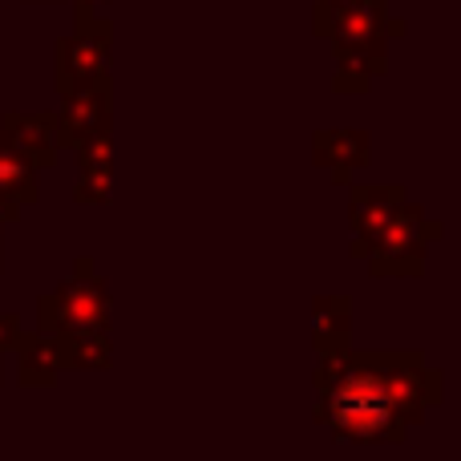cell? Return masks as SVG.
Here are the masks:
<instances>
[{
	"label": "cell",
	"instance_id": "1",
	"mask_svg": "<svg viewBox=\"0 0 461 461\" xmlns=\"http://www.w3.org/2000/svg\"><path fill=\"white\" fill-rule=\"evenodd\" d=\"M312 421L344 446H401L446 401V373L425 352L336 348L312 368Z\"/></svg>",
	"mask_w": 461,
	"mask_h": 461
},
{
	"label": "cell",
	"instance_id": "2",
	"mask_svg": "<svg viewBox=\"0 0 461 461\" xmlns=\"http://www.w3.org/2000/svg\"><path fill=\"white\" fill-rule=\"evenodd\" d=\"M446 235L441 219H429L421 203H401L397 215L389 219L373 239L365 243H348V255L368 267L373 279H421L425 259H429V243Z\"/></svg>",
	"mask_w": 461,
	"mask_h": 461
},
{
	"label": "cell",
	"instance_id": "3",
	"mask_svg": "<svg viewBox=\"0 0 461 461\" xmlns=\"http://www.w3.org/2000/svg\"><path fill=\"white\" fill-rule=\"evenodd\" d=\"M113 324V295L105 276L97 271L94 255H77L73 271L37 300V328L49 336L57 332H94Z\"/></svg>",
	"mask_w": 461,
	"mask_h": 461
},
{
	"label": "cell",
	"instance_id": "4",
	"mask_svg": "<svg viewBox=\"0 0 461 461\" xmlns=\"http://www.w3.org/2000/svg\"><path fill=\"white\" fill-rule=\"evenodd\" d=\"M73 32L57 41L53 49V89L57 97L94 89L102 81H113V24L102 8L73 5Z\"/></svg>",
	"mask_w": 461,
	"mask_h": 461
},
{
	"label": "cell",
	"instance_id": "5",
	"mask_svg": "<svg viewBox=\"0 0 461 461\" xmlns=\"http://www.w3.org/2000/svg\"><path fill=\"white\" fill-rule=\"evenodd\" d=\"M312 32L336 45H373V41H401L409 21L389 13V0H336L312 5Z\"/></svg>",
	"mask_w": 461,
	"mask_h": 461
},
{
	"label": "cell",
	"instance_id": "6",
	"mask_svg": "<svg viewBox=\"0 0 461 461\" xmlns=\"http://www.w3.org/2000/svg\"><path fill=\"white\" fill-rule=\"evenodd\" d=\"M53 122H57V150H73L81 138L97 134V130H113V81L65 94L61 105L53 110Z\"/></svg>",
	"mask_w": 461,
	"mask_h": 461
},
{
	"label": "cell",
	"instance_id": "7",
	"mask_svg": "<svg viewBox=\"0 0 461 461\" xmlns=\"http://www.w3.org/2000/svg\"><path fill=\"white\" fill-rule=\"evenodd\" d=\"M312 162L332 175L336 186H348L357 170L373 162V134L357 126H324L312 134Z\"/></svg>",
	"mask_w": 461,
	"mask_h": 461
},
{
	"label": "cell",
	"instance_id": "8",
	"mask_svg": "<svg viewBox=\"0 0 461 461\" xmlns=\"http://www.w3.org/2000/svg\"><path fill=\"white\" fill-rule=\"evenodd\" d=\"M77 158V178H73V203L77 207H110L113 199V130L81 138L73 146Z\"/></svg>",
	"mask_w": 461,
	"mask_h": 461
},
{
	"label": "cell",
	"instance_id": "9",
	"mask_svg": "<svg viewBox=\"0 0 461 461\" xmlns=\"http://www.w3.org/2000/svg\"><path fill=\"white\" fill-rule=\"evenodd\" d=\"M409 199L401 183H348V230L352 243H365L397 215V207Z\"/></svg>",
	"mask_w": 461,
	"mask_h": 461
},
{
	"label": "cell",
	"instance_id": "10",
	"mask_svg": "<svg viewBox=\"0 0 461 461\" xmlns=\"http://www.w3.org/2000/svg\"><path fill=\"white\" fill-rule=\"evenodd\" d=\"M389 49L393 41H373V45H336V73H332V89L336 94H368L376 77L389 73Z\"/></svg>",
	"mask_w": 461,
	"mask_h": 461
},
{
	"label": "cell",
	"instance_id": "11",
	"mask_svg": "<svg viewBox=\"0 0 461 461\" xmlns=\"http://www.w3.org/2000/svg\"><path fill=\"white\" fill-rule=\"evenodd\" d=\"M0 130L37 162V170H49L57 162V122L53 110H5L0 113Z\"/></svg>",
	"mask_w": 461,
	"mask_h": 461
},
{
	"label": "cell",
	"instance_id": "12",
	"mask_svg": "<svg viewBox=\"0 0 461 461\" xmlns=\"http://www.w3.org/2000/svg\"><path fill=\"white\" fill-rule=\"evenodd\" d=\"M16 352V384L21 389H53L61 376V360H57V344L49 332H21L13 344Z\"/></svg>",
	"mask_w": 461,
	"mask_h": 461
},
{
	"label": "cell",
	"instance_id": "13",
	"mask_svg": "<svg viewBox=\"0 0 461 461\" xmlns=\"http://www.w3.org/2000/svg\"><path fill=\"white\" fill-rule=\"evenodd\" d=\"M57 360L65 368H81V373H105L113 368V336L110 328H94V332H57Z\"/></svg>",
	"mask_w": 461,
	"mask_h": 461
},
{
	"label": "cell",
	"instance_id": "14",
	"mask_svg": "<svg viewBox=\"0 0 461 461\" xmlns=\"http://www.w3.org/2000/svg\"><path fill=\"white\" fill-rule=\"evenodd\" d=\"M308 320H312V348H316V357L352 344V300L348 295H316Z\"/></svg>",
	"mask_w": 461,
	"mask_h": 461
},
{
	"label": "cell",
	"instance_id": "15",
	"mask_svg": "<svg viewBox=\"0 0 461 461\" xmlns=\"http://www.w3.org/2000/svg\"><path fill=\"white\" fill-rule=\"evenodd\" d=\"M0 194L16 199L21 207H32L41 199V183H37V162L0 130Z\"/></svg>",
	"mask_w": 461,
	"mask_h": 461
},
{
	"label": "cell",
	"instance_id": "16",
	"mask_svg": "<svg viewBox=\"0 0 461 461\" xmlns=\"http://www.w3.org/2000/svg\"><path fill=\"white\" fill-rule=\"evenodd\" d=\"M16 336H21V316H16V312H0V357L13 352Z\"/></svg>",
	"mask_w": 461,
	"mask_h": 461
},
{
	"label": "cell",
	"instance_id": "17",
	"mask_svg": "<svg viewBox=\"0 0 461 461\" xmlns=\"http://www.w3.org/2000/svg\"><path fill=\"white\" fill-rule=\"evenodd\" d=\"M21 203L16 199H8V194H0V230H5L8 223H16V219H21Z\"/></svg>",
	"mask_w": 461,
	"mask_h": 461
},
{
	"label": "cell",
	"instance_id": "18",
	"mask_svg": "<svg viewBox=\"0 0 461 461\" xmlns=\"http://www.w3.org/2000/svg\"><path fill=\"white\" fill-rule=\"evenodd\" d=\"M65 5H89V8H110V0H65Z\"/></svg>",
	"mask_w": 461,
	"mask_h": 461
},
{
	"label": "cell",
	"instance_id": "19",
	"mask_svg": "<svg viewBox=\"0 0 461 461\" xmlns=\"http://www.w3.org/2000/svg\"><path fill=\"white\" fill-rule=\"evenodd\" d=\"M0 276H5V247H0Z\"/></svg>",
	"mask_w": 461,
	"mask_h": 461
},
{
	"label": "cell",
	"instance_id": "20",
	"mask_svg": "<svg viewBox=\"0 0 461 461\" xmlns=\"http://www.w3.org/2000/svg\"><path fill=\"white\" fill-rule=\"evenodd\" d=\"M0 384H5V357H0Z\"/></svg>",
	"mask_w": 461,
	"mask_h": 461
},
{
	"label": "cell",
	"instance_id": "21",
	"mask_svg": "<svg viewBox=\"0 0 461 461\" xmlns=\"http://www.w3.org/2000/svg\"><path fill=\"white\" fill-rule=\"evenodd\" d=\"M316 5H336V0H316Z\"/></svg>",
	"mask_w": 461,
	"mask_h": 461
}]
</instances>
